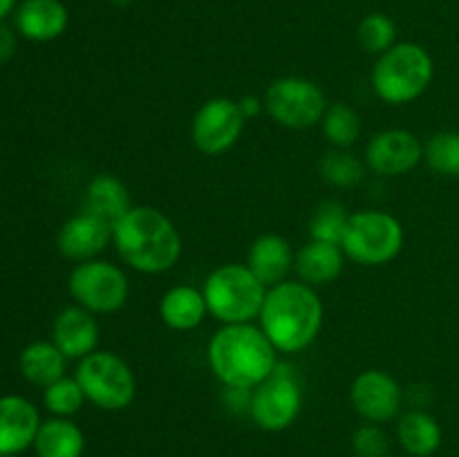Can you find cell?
<instances>
[{"mask_svg":"<svg viewBox=\"0 0 459 457\" xmlns=\"http://www.w3.org/2000/svg\"><path fill=\"white\" fill-rule=\"evenodd\" d=\"M112 246L121 263L146 276L170 272L182 258V236L155 206H133L112 224Z\"/></svg>","mask_w":459,"mask_h":457,"instance_id":"obj_1","label":"cell"},{"mask_svg":"<svg viewBox=\"0 0 459 457\" xmlns=\"http://www.w3.org/2000/svg\"><path fill=\"white\" fill-rule=\"evenodd\" d=\"M323 318L325 307L316 287L287 278L267 289L258 325L278 354H299L321 336Z\"/></svg>","mask_w":459,"mask_h":457,"instance_id":"obj_2","label":"cell"},{"mask_svg":"<svg viewBox=\"0 0 459 457\" xmlns=\"http://www.w3.org/2000/svg\"><path fill=\"white\" fill-rule=\"evenodd\" d=\"M206 361L224 388L254 390L276 370L278 349L260 325L236 323L222 325L211 336Z\"/></svg>","mask_w":459,"mask_h":457,"instance_id":"obj_3","label":"cell"},{"mask_svg":"<svg viewBox=\"0 0 459 457\" xmlns=\"http://www.w3.org/2000/svg\"><path fill=\"white\" fill-rule=\"evenodd\" d=\"M435 61L429 49L412 40L394 43L379 54L372 67L370 83L377 97L388 106H408L430 88Z\"/></svg>","mask_w":459,"mask_h":457,"instance_id":"obj_4","label":"cell"},{"mask_svg":"<svg viewBox=\"0 0 459 457\" xmlns=\"http://www.w3.org/2000/svg\"><path fill=\"white\" fill-rule=\"evenodd\" d=\"M202 294L215 321L222 325H236V323L258 321L267 287L254 276L247 264L227 263L215 267L206 276Z\"/></svg>","mask_w":459,"mask_h":457,"instance_id":"obj_5","label":"cell"},{"mask_svg":"<svg viewBox=\"0 0 459 457\" xmlns=\"http://www.w3.org/2000/svg\"><path fill=\"white\" fill-rule=\"evenodd\" d=\"M403 242H406V231L393 213L363 209L350 215V222L341 237V249L345 258L361 267H384L402 254Z\"/></svg>","mask_w":459,"mask_h":457,"instance_id":"obj_6","label":"cell"},{"mask_svg":"<svg viewBox=\"0 0 459 457\" xmlns=\"http://www.w3.org/2000/svg\"><path fill=\"white\" fill-rule=\"evenodd\" d=\"M88 403L99 410H126L137 397V376L124 357L112 349H94L81 358L74 372Z\"/></svg>","mask_w":459,"mask_h":457,"instance_id":"obj_7","label":"cell"},{"mask_svg":"<svg viewBox=\"0 0 459 457\" xmlns=\"http://www.w3.org/2000/svg\"><path fill=\"white\" fill-rule=\"evenodd\" d=\"M303 410V381L291 363L278 361L276 370L251 390L249 417L264 433H282Z\"/></svg>","mask_w":459,"mask_h":457,"instance_id":"obj_8","label":"cell"},{"mask_svg":"<svg viewBox=\"0 0 459 457\" xmlns=\"http://www.w3.org/2000/svg\"><path fill=\"white\" fill-rule=\"evenodd\" d=\"M67 291L74 305L88 309L94 316H108L128 303L130 280L119 264L94 258L74 264L67 278Z\"/></svg>","mask_w":459,"mask_h":457,"instance_id":"obj_9","label":"cell"},{"mask_svg":"<svg viewBox=\"0 0 459 457\" xmlns=\"http://www.w3.org/2000/svg\"><path fill=\"white\" fill-rule=\"evenodd\" d=\"M264 112L287 130H309L321 124L327 99L321 85L305 76H281L264 90Z\"/></svg>","mask_w":459,"mask_h":457,"instance_id":"obj_10","label":"cell"},{"mask_svg":"<svg viewBox=\"0 0 459 457\" xmlns=\"http://www.w3.org/2000/svg\"><path fill=\"white\" fill-rule=\"evenodd\" d=\"M247 119L236 99L213 97L197 108L191 121V142L202 155L218 157L231 151L245 133Z\"/></svg>","mask_w":459,"mask_h":457,"instance_id":"obj_11","label":"cell"},{"mask_svg":"<svg viewBox=\"0 0 459 457\" xmlns=\"http://www.w3.org/2000/svg\"><path fill=\"white\" fill-rule=\"evenodd\" d=\"M350 403L370 424H388L399 419L403 408V388L390 372L363 370L350 385Z\"/></svg>","mask_w":459,"mask_h":457,"instance_id":"obj_12","label":"cell"},{"mask_svg":"<svg viewBox=\"0 0 459 457\" xmlns=\"http://www.w3.org/2000/svg\"><path fill=\"white\" fill-rule=\"evenodd\" d=\"M363 161L379 177H402L424 161V143L411 130H381L366 143Z\"/></svg>","mask_w":459,"mask_h":457,"instance_id":"obj_13","label":"cell"},{"mask_svg":"<svg viewBox=\"0 0 459 457\" xmlns=\"http://www.w3.org/2000/svg\"><path fill=\"white\" fill-rule=\"evenodd\" d=\"M108 245H112V224L85 209L65 220L58 228V254L76 264L99 258Z\"/></svg>","mask_w":459,"mask_h":457,"instance_id":"obj_14","label":"cell"},{"mask_svg":"<svg viewBox=\"0 0 459 457\" xmlns=\"http://www.w3.org/2000/svg\"><path fill=\"white\" fill-rule=\"evenodd\" d=\"M40 412L30 399L21 394H3L0 397V455L18 457L27 448L34 446L39 433Z\"/></svg>","mask_w":459,"mask_h":457,"instance_id":"obj_15","label":"cell"},{"mask_svg":"<svg viewBox=\"0 0 459 457\" xmlns=\"http://www.w3.org/2000/svg\"><path fill=\"white\" fill-rule=\"evenodd\" d=\"M99 321L92 312L70 305L61 309L52 323V343L67 357V361H81L99 349Z\"/></svg>","mask_w":459,"mask_h":457,"instance_id":"obj_16","label":"cell"},{"mask_svg":"<svg viewBox=\"0 0 459 457\" xmlns=\"http://www.w3.org/2000/svg\"><path fill=\"white\" fill-rule=\"evenodd\" d=\"M70 12L61 0H22L13 12L18 36L31 43H49L65 34Z\"/></svg>","mask_w":459,"mask_h":457,"instance_id":"obj_17","label":"cell"},{"mask_svg":"<svg viewBox=\"0 0 459 457\" xmlns=\"http://www.w3.org/2000/svg\"><path fill=\"white\" fill-rule=\"evenodd\" d=\"M294 260L296 251L291 249L287 237H282L281 233H263L251 242L245 264L269 289L290 278V273L294 272Z\"/></svg>","mask_w":459,"mask_h":457,"instance_id":"obj_18","label":"cell"},{"mask_svg":"<svg viewBox=\"0 0 459 457\" xmlns=\"http://www.w3.org/2000/svg\"><path fill=\"white\" fill-rule=\"evenodd\" d=\"M345 254L341 245L323 240H309L307 245L296 251L294 272L299 280L309 287L332 285L343 273Z\"/></svg>","mask_w":459,"mask_h":457,"instance_id":"obj_19","label":"cell"},{"mask_svg":"<svg viewBox=\"0 0 459 457\" xmlns=\"http://www.w3.org/2000/svg\"><path fill=\"white\" fill-rule=\"evenodd\" d=\"M209 307L202 289L193 285H175L160 300V318L169 330L191 332L204 323Z\"/></svg>","mask_w":459,"mask_h":457,"instance_id":"obj_20","label":"cell"},{"mask_svg":"<svg viewBox=\"0 0 459 457\" xmlns=\"http://www.w3.org/2000/svg\"><path fill=\"white\" fill-rule=\"evenodd\" d=\"M397 439L411 457H430L442 448V426L430 412L412 408L399 415Z\"/></svg>","mask_w":459,"mask_h":457,"instance_id":"obj_21","label":"cell"},{"mask_svg":"<svg viewBox=\"0 0 459 457\" xmlns=\"http://www.w3.org/2000/svg\"><path fill=\"white\" fill-rule=\"evenodd\" d=\"M18 370L27 384L43 390L65 376L67 357L52 341H34L22 348L21 357H18Z\"/></svg>","mask_w":459,"mask_h":457,"instance_id":"obj_22","label":"cell"},{"mask_svg":"<svg viewBox=\"0 0 459 457\" xmlns=\"http://www.w3.org/2000/svg\"><path fill=\"white\" fill-rule=\"evenodd\" d=\"M133 209L128 186L112 173H97L85 186V211L115 224Z\"/></svg>","mask_w":459,"mask_h":457,"instance_id":"obj_23","label":"cell"},{"mask_svg":"<svg viewBox=\"0 0 459 457\" xmlns=\"http://www.w3.org/2000/svg\"><path fill=\"white\" fill-rule=\"evenodd\" d=\"M36 457H83L85 435L67 417H49L34 439Z\"/></svg>","mask_w":459,"mask_h":457,"instance_id":"obj_24","label":"cell"},{"mask_svg":"<svg viewBox=\"0 0 459 457\" xmlns=\"http://www.w3.org/2000/svg\"><path fill=\"white\" fill-rule=\"evenodd\" d=\"M321 130L332 148L352 151V146L361 137V116L348 103H330L321 119Z\"/></svg>","mask_w":459,"mask_h":457,"instance_id":"obj_25","label":"cell"},{"mask_svg":"<svg viewBox=\"0 0 459 457\" xmlns=\"http://www.w3.org/2000/svg\"><path fill=\"white\" fill-rule=\"evenodd\" d=\"M366 161L352 151H341V148H332L323 155L321 164H318V173L325 179L330 186L334 188H354L363 182L366 177Z\"/></svg>","mask_w":459,"mask_h":457,"instance_id":"obj_26","label":"cell"},{"mask_svg":"<svg viewBox=\"0 0 459 457\" xmlns=\"http://www.w3.org/2000/svg\"><path fill=\"white\" fill-rule=\"evenodd\" d=\"M424 161L435 175L459 177V130H439L424 143Z\"/></svg>","mask_w":459,"mask_h":457,"instance_id":"obj_27","label":"cell"},{"mask_svg":"<svg viewBox=\"0 0 459 457\" xmlns=\"http://www.w3.org/2000/svg\"><path fill=\"white\" fill-rule=\"evenodd\" d=\"M348 209L343 202L339 200H323L321 204L314 209L312 218H309V240H323L341 245L345 227L350 222Z\"/></svg>","mask_w":459,"mask_h":457,"instance_id":"obj_28","label":"cell"},{"mask_svg":"<svg viewBox=\"0 0 459 457\" xmlns=\"http://www.w3.org/2000/svg\"><path fill=\"white\" fill-rule=\"evenodd\" d=\"M85 403H88V399H85V392L79 381H76V376L65 375L54 381V384H49L48 388H43V406L52 417L72 419L76 412H81Z\"/></svg>","mask_w":459,"mask_h":457,"instance_id":"obj_29","label":"cell"},{"mask_svg":"<svg viewBox=\"0 0 459 457\" xmlns=\"http://www.w3.org/2000/svg\"><path fill=\"white\" fill-rule=\"evenodd\" d=\"M357 40L368 54H384L397 43V25L385 13H368L357 27Z\"/></svg>","mask_w":459,"mask_h":457,"instance_id":"obj_30","label":"cell"},{"mask_svg":"<svg viewBox=\"0 0 459 457\" xmlns=\"http://www.w3.org/2000/svg\"><path fill=\"white\" fill-rule=\"evenodd\" d=\"M352 451L357 457H390V437L381 424L366 421L352 433Z\"/></svg>","mask_w":459,"mask_h":457,"instance_id":"obj_31","label":"cell"},{"mask_svg":"<svg viewBox=\"0 0 459 457\" xmlns=\"http://www.w3.org/2000/svg\"><path fill=\"white\" fill-rule=\"evenodd\" d=\"M224 406L231 412L240 415V412H247L249 415V401H251V390H238V388H224L222 394Z\"/></svg>","mask_w":459,"mask_h":457,"instance_id":"obj_32","label":"cell"},{"mask_svg":"<svg viewBox=\"0 0 459 457\" xmlns=\"http://www.w3.org/2000/svg\"><path fill=\"white\" fill-rule=\"evenodd\" d=\"M18 49V31L16 27H9L7 22H0V63H7Z\"/></svg>","mask_w":459,"mask_h":457,"instance_id":"obj_33","label":"cell"},{"mask_svg":"<svg viewBox=\"0 0 459 457\" xmlns=\"http://www.w3.org/2000/svg\"><path fill=\"white\" fill-rule=\"evenodd\" d=\"M238 106H240L242 116H245L247 121L255 119V116H260V112H264V101L263 99L254 97V94H251V97L238 99Z\"/></svg>","mask_w":459,"mask_h":457,"instance_id":"obj_34","label":"cell"},{"mask_svg":"<svg viewBox=\"0 0 459 457\" xmlns=\"http://www.w3.org/2000/svg\"><path fill=\"white\" fill-rule=\"evenodd\" d=\"M18 0H0V22L9 16V13L16 12Z\"/></svg>","mask_w":459,"mask_h":457,"instance_id":"obj_35","label":"cell"},{"mask_svg":"<svg viewBox=\"0 0 459 457\" xmlns=\"http://www.w3.org/2000/svg\"><path fill=\"white\" fill-rule=\"evenodd\" d=\"M110 4H115V7H128V4H133V0H108Z\"/></svg>","mask_w":459,"mask_h":457,"instance_id":"obj_36","label":"cell"},{"mask_svg":"<svg viewBox=\"0 0 459 457\" xmlns=\"http://www.w3.org/2000/svg\"><path fill=\"white\" fill-rule=\"evenodd\" d=\"M0 457H13V455H0Z\"/></svg>","mask_w":459,"mask_h":457,"instance_id":"obj_37","label":"cell"}]
</instances>
